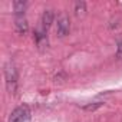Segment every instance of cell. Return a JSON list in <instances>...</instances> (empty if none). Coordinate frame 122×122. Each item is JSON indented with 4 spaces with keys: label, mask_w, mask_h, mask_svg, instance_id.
<instances>
[{
    "label": "cell",
    "mask_w": 122,
    "mask_h": 122,
    "mask_svg": "<svg viewBox=\"0 0 122 122\" xmlns=\"http://www.w3.org/2000/svg\"><path fill=\"white\" fill-rule=\"evenodd\" d=\"M30 119V108L27 105H22V106H17L12 115H10V122H29Z\"/></svg>",
    "instance_id": "1"
},
{
    "label": "cell",
    "mask_w": 122,
    "mask_h": 122,
    "mask_svg": "<svg viewBox=\"0 0 122 122\" xmlns=\"http://www.w3.org/2000/svg\"><path fill=\"white\" fill-rule=\"evenodd\" d=\"M5 76H6V85H7V89L9 92H15L16 89V82H17V72L15 69V66L12 63H7L6 65V69H5Z\"/></svg>",
    "instance_id": "2"
},
{
    "label": "cell",
    "mask_w": 122,
    "mask_h": 122,
    "mask_svg": "<svg viewBox=\"0 0 122 122\" xmlns=\"http://www.w3.org/2000/svg\"><path fill=\"white\" fill-rule=\"evenodd\" d=\"M56 32L60 37L66 36L71 32V20L66 15H60L57 17V23H56Z\"/></svg>",
    "instance_id": "3"
},
{
    "label": "cell",
    "mask_w": 122,
    "mask_h": 122,
    "mask_svg": "<svg viewBox=\"0 0 122 122\" xmlns=\"http://www.w3.org/2000/svg\"><path fill=\"white\" fill-rule=\"evenodd\" d=\"M15 26H16V30H17V33H20V35H25V33H27V30H29V23H27V20H26V17L22 15V16H16V19H15Z\"/></svg>",
    "instance_id": "4"
},
{
    "label": "cell",
    "mask_w": 122,
    "mask_h": 122,
    "mask_svg": "<svg viewBox=\"0 0 122 122\" xmlns=\"http://www.w3.org/2000/svg\"><path fill=\"white\" fill-rule=\"evenodd\" d=\"M35 40L37 43V46H47V36H46V29L39 27L35 32Z\"/></svg>",
    "instance_id": "5"
},
{
    "label": "cell",
    "mask_w": 122,
    "mask_h": 122,
    "mask_svg": "<svg viewBox=\"0 0 122 122\" xmlns=\"http://www.w3.org/2000/svg\"><path fill=\"white\" fill-rule=\"evenodd\" d=\"M53 20H55V13L52 10H45L43 16H42V27L47 30L50 27V25L53 23Z\"/></svg>",
    "instance_id": "6"
},
{
    "label": "cell",
    "mask_w": 122,
    "mask_h": 122,
    "mask_svg": "<svg viewBox=\"0 0 122 122\" xmlns=\"http://www.w3.org/2000/svg\"><path fill=\"white\" fill-rule=\"evenodd\" d=\"M26 2H23V0H16V2H13V9H15V13L16 16H22L23 12L26 10Z\"/></svg>",
    "instance_id": "7"
},
{
    "label": "cell",
    "mask_w": 122,
    "mask_h": 122,
    "mask_svg": "<svg viewBox=\"0 0 122 122\" xmlns=\"http://www.w3.org/2000/svg\"><path fill=\"white\" fill-rule=\"evenodd\" d=\"M75 12H76L78 16H83L85 12H86V5H85V2H76V3H75Z\"/></svg>",
    "instance_id": "8"
},
{
    "label": "cell",
    "mask_w": 122,
    "mask_h": 122,
    "mask_svg": "<svg viewBox=\"0 0 122 122\" xmlns=\"http://www.w3.org/2000/svg\"><path fill=\"white\" fill-rule=\"evenodd\" d=\"M102 105V102H96V103H92V105H86V106H83V109L85 111H95L96 108H99Z\"/></svg>",
    "instance_id": "9"
},
{
    "label": "cell",
    "mask_w": 122,
    "mask_h": 122,
    "mask_svg": "<svg viewBox=\"0 0 122 122\" xmlns=\"http://www.w3.org/2000/svg\"><path fill=\"white\" fill-rule=\"evenodd\" d=\"M116 56H118L119 59H122V42H119V43H118V50H116Z\"/></svg>",
    "instance_id": "10"
}]
</instances>
